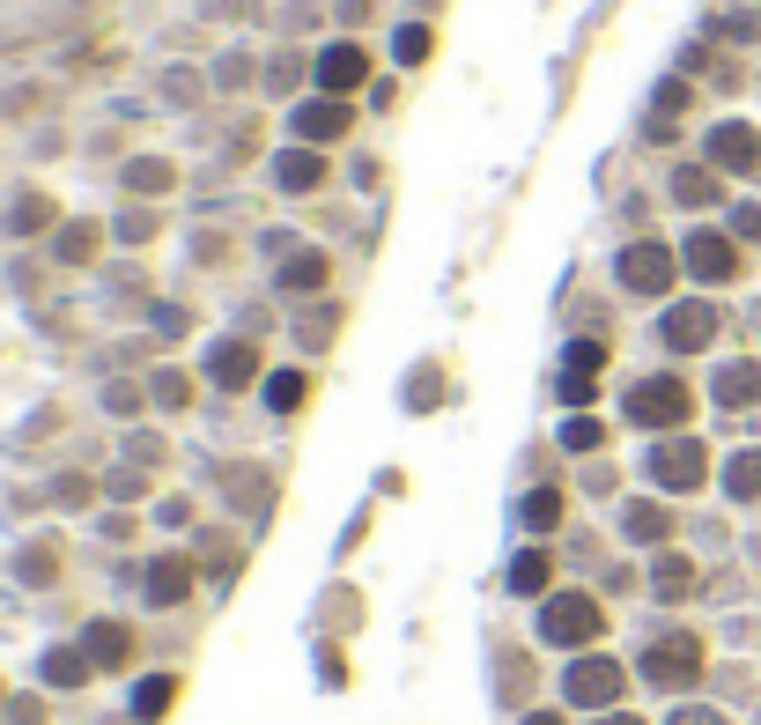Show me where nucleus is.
Segmentation results:
<instances>
[{
    "label": "nucleus",
    "mask_w": 761,
    "mask_h": 725,
    "mask_svg": "<svg viewBox=\"0 0 761 725\" xmlns=\"http://www.w3.org/2000/svg\"><path fill=\"white\" fill-rule=\"evenodd\" d=\"M636 415H680V385H643V401H636Z\"/></svg>",
    "instance_id": "f257e3e1"
},
{
    "label": "nucleus",
    "mask_w": 761,
    "mask_h": 725,
    "mask_svg": "<svg viewBox=\"0 0 761 725\" xmlns=\"http://www.w3.org/2000/svg\"><path fill=\"white\" fill-rule=\"evenodd\" d=\"M629 281H636V289H658V252H629Z\"/></svg>",
    "instance_id": "f03ea898"
},
{
    "label": "nucleus",
    "mask_w": 761,
    "mask_h": 725,
    "mask_svg": "<svg viewBox=\"0 0 761 725\" xmlns=\"http://www.w3.org/2000/svg\"><path fill=\"white\" fill-rule=\"evenodd\" d=\"M325 75H333V82H355V75H363V60H355V52H333V60H325Z\"/></svg>",
    "instance_id": "7ed1b4c3"
}]
</instances>
